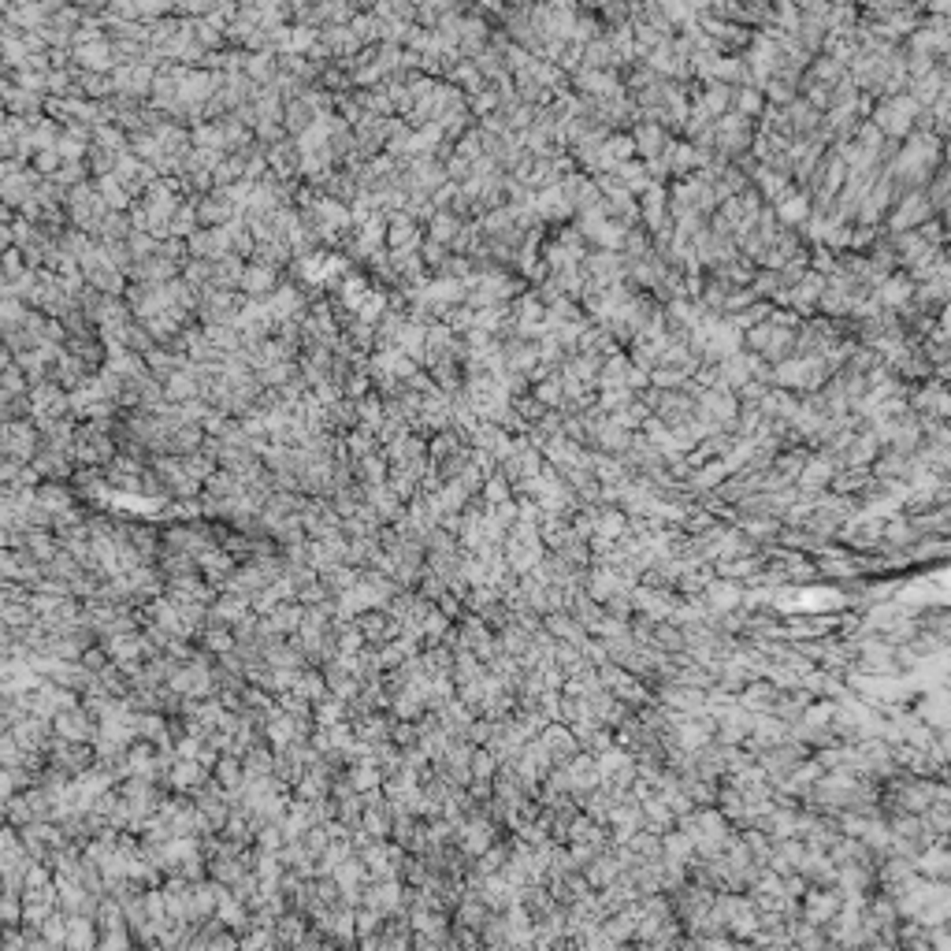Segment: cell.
I'll list each match as a JSON object with an SVG mask.
<instances>
[{"mask_svg": "<svg viewBox=\"0 0 951 951\" xmlns=\"http://www.w3.org/2000/svg\"><path fill=\"white\" fill-rule=\"evenodd\" d=\"M825 476H829V465H825V462H818V465H810V469H807V483H810V487L825 483Z\"/></svg>", "mask_w": 951, "mask_h": 951, "instance_id": "1", "label": "cell"}, {"mask_svg": "<svg viewBox=\"0 0 951 951\" xmlns=\"http://www.w3.org/2000/svg\"><path fill=\"white\" fill-rule=\"evenodd\" d=\"M818 287H821V283H818V279H810V283H807V294H814V290H818ZM795 294H800V297H795V301H800V305H803V301H807V297H803V290H795Z\"/></svg>", "mask_w": 951, "mask_h": 951, "instance_id": "2", "label": "cell"}]
</instances>
